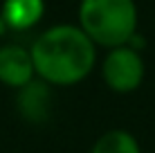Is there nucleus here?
<instances>
[{"label": "nucleus", "mask_w": 155, "mask_h": 153, "mask_svg": "<svg viewBox=\"0 0 155 153\" xmlns=\"http://www.w3.org/2000/svg\"><path fill=\"white\" fill-rule=\"evenodd\" d=\"M36 79L52 88L79 86L97 65V45L90 36L70 23L43 29L29 45Z\"/></svg>", "instance_id": "f257e3e1"}, {"label": "nucleus", "mask_w": 155, "mask_h": 153, "mask_svg": "<svg viewBox=\"0 0 155 153\" xmlns=\"http://www.w3.org/2000/svg\"><path fill=\"white\" fill-rule=\"evenodd\" d=\"M79 27L97 47L130 45L140 27V9L135 0H81L77 9Z\"/></svg>", "instance_id": "f03ea898"}, {"label": "nucleus", "mask_w": 155, "mask_h": 153, "mask_svg": "<svg viewBox=\"0 0 155 153\" xmlns=\"http://www.w3.org/2000/svg\"><path fill=\"white\" fill-rule=\"evenodd\" d=\"M144 77H146V63L140 50L121 45L106 52L101 61V79L108 90L117 95H130L144 83Z\"/></svg>", "instance_id": "7ed1b4c3"}, {"label": "nucleus", "mask_w": 155, "mask_h": 153, "mask_svg": "<svg viewBox=\"0 0 155 153\" xmlns=\"http://www.w3.org/2000/svg\"><path fill=\"white\" fill-rule=\"evenodd\" d=\"M36 79L34 61L29 47L18 43H2L0 45V83L14 90L29 86Z\"/></svg>", "instance_id": "20e7f679"}, {"label": "nucleus", "mask_w": 155, "mask_h": 153, "mask_svg": "<svg viewBox=\"0 0 155 153\" xmlns=\"http://www.w3.org/2000/svg\"><path fill=\"white\" fill-rule=\"evenodd\" d=\"M45 16V0H2L0 18L9 32H29Z\"/></svg>", "instance_id": "39448f33"}, {"label": "nucleus", "mask_w": 155, "mask_h": 153, "mask_svg": "<svg viewBox=\"0 0 155 153\" xmlns=\"http://www.w3.org/2000/svg\"><path fill=\"white\" fill-rule=\"evenodd\" d=\"M50 86L41 79H34L29 86L20 88L16 97V108L20 117L31 124H43L50 117Z\"/></svg>", "instance_id": "423d86ee"}, {"label": "nucleus", "mask_w": 155, "mask_h": 153, "mask_svg": "<svg viewBox=\"0 0 155 153\" xmlns=\"http://www.w3.org/2000/svg\"><path fill=\"white\" fill-rule=\"evenodd\" d=\"M90 153H142V144L130 131L110 128L97 138Z\"/></svg>", "instance_id": "0eeeda50"}, {"label": "nucleus", "mask_w": 155, "mask_h": 153, "mask_svg": "<svg viewBox=\"0 0 155 153\" xmlns=\"http://www.w3.org/2000/svg\"><path fill=\"white\" fill-rule=\"evenodd\" d=\"M5 32H7V25H5V23H2V18H0V36H2Z\"/></svg>", "instance_id": "6e6552de"}]
</instances>
